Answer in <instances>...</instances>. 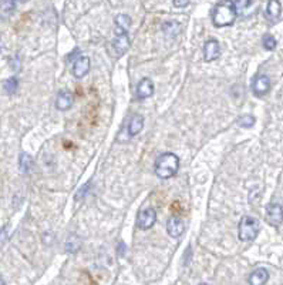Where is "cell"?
Instances as JSON below:
<instances>
[{"label": "cell", "instance_id": "cell-1", "mask_svg": "<svg viewBox=\"0 0 283 285\" xmlns=\"http://www.w3.org/2000/svg\"><path fill=\"white\" fill-rule=\"evenodd\" d=\"M179 169V159L174 153H164L155 161V174L159 179L167 180L174 177Z\"/></svg>", "mask_w": 283, "mask_h": 285}, {"label": "cell", "instance_id": "cell-2", "mask_svg": "<svg viewBox=\"0 0 283 285\" xmlns=\"http://www.w3.org/2000/svg\"><path fill=\"white\" fill-rule=\"evenodd\" d=\"M236 19V11L232 1L218 3L212 11V23L215 27H226L231 26Z\"/></svg>", "mask_w": 283, "mask_h": 285}, {"label": "cell", "instance_id": "cell-3", "mask_svg": "<svg viewBox=\"0 0 283 285\" xmlns=\"http://www.w3.org/2000/svg\"><path fill=\"white\" fill-rule=\"evenodd\" d=\"M259 234V221L251 215H245L239 222L238 237L241 241H253Z\"/></svg>", "mask_w": 283, "mask_h": 285}, {"label": "cell", "instance_id": "cell-4", "mask_svg": "<svg viewBox=\"0 0 283 285\" xmlns=\"http://www.w3.org/2000/svg\"><path fill=\"white\" fill-rule=\"evenodd\" d=\"M157 220V214L154 208H145V210H141L138 212V217H137V227L140 230H149Z\"/></svg>", "mask_w": 283, "mask_h": 285}, {"label": "cell", "instance_id": "cell-5", "mask_svg": "<svg viewBox=\"0 0 283 285\" xmlns=\"http://www.w3.org/2000/svg\"><path fill=\"white\" fill-rule=\"evenodd\" d=\"M266 221L273 227H279L283 222V207L281 204H269L266 208Z\"/></svg>", "mask_w": 283, "mask_h": 285}, {"label": "cell", "instance_id": "cell-6", "mask_svg": "<svg viewBox=\"0 0 283 285\" xmlns=\"http://www.w3.org/2000/svg\"><path fill=\"white\" fill-rule=\"evenodd\" d=\"M252 90H253L255 95H258V97L268 95L269 90H271V80H269V77L266 74L256 76L253 83H252Z\"/></svg>", "mask_w": 283, "mask_h": 285}, {"label": "cell", "instance_id": "cell-7", "mask_svg": "<svg viewBox=\"0 0 283 285\" xmlns=\"http://www.w3.org/2000/svg\"><path fill=\"white\" fill-rule=\"evenodd\" d=\"M90 70V59L88 56H78L73 63V74L75 79H83Z\"/></svg>", "mask_w": 283, "mask_h": 285}, {"label": "cell", "instance_id": "cell-8", "mask_svg": "<svg viewBox=\"0 0 283 285\" xmlns=\"http://www.w3.org/2000/svg\"><path fill=\"white\" fill-rule=\"evenodd\" d=\"M167 231L172 238H179L185 231V224L179 217L172 215V217H169L167 222Z\"/></svg>", "mask_w": 283, "mask_h": 285}, {"label": "cell", "instance_id": "cell-9", "mask_svg": "<svg viewBox=\"0 0 283 285\" xmlns=\"http://www.w3.org/2000/svg\"><path fill=\"white\" fill-rule=\"evenodd\" d=\"M220 56V46L218 40H208L204 46V59L207 62L216 60Z\"/></svg>", "mask_w": 283, "mask_h": 285}, {"label": "cell", "instance_id": "cell-10", "mask_svg": "<svg viewBox=\"0 0 283 285\" xmlns=\"http://www.w3.org/2000/svg\"><path fill=\"white\" fill-rule=\"evenodd\" d=\"M154 95V83L149 79H142L137 86V98L145 100Z\"/></svg>", "mask_w": 283, "mask_h": 285}, {"label": "cell", "instance_id": "cell-11", "mask_svg": "<svg viewBox=\"0 0 283 285\" xmlns=\"http://www.w3.org/2000/svg\"><path fill=\"white\" fill-rule=\"evenodd\" d=\"M74 103V98L71 93H69V92H60L59 95H57V98H56V106L57 108L60 110V111H66V110H69V108H71Z\"/></svg>", "mask_w": 283, "mask_h": 285}, {"label": "cell", "instance_id": "cell-12", "mask_svg": "<svg viewBox=\"0 0 283 285\" xmlns=\"http://www.w3.org/2000/svg\"><path fill=\"white\" fill-rule=\"evenodd\" d=\"M268 280H269L268 270H266V268H258V270H255V271L249 275L248 283H249V285H265L268 283Z\"/></svg>", "mask_w": 283, "mask_h": 285}, {"label": "cell", "instance_id": "cell-13", "mask_svg": "<svg viewBox=\"0 0 283 285\" xmlns=\"http://www.w3.org/2000/svg\"><path fill=\"white\" fill-rule=\"evenodd\" d=\"M265 14H266V17H268L269 20L276 21L279 17H281V14H282V4H281L278 0H271V1H268Z\"/></svg>", "mask_w": 283, "mask_h": 285}, {"label": "cell", "instance_id": "cell-14", "mask_svg": "<svg viewBox=\"0 0 283 285\" xmlns=\"http://www.w3.org/2000/svg\"><path fill=\"white\" fill-rule=\"evenodd\" d=\"M131 27V17L128 14H118L116 17V36H123Z\"/></svg>", "mask_w": 283, "mask_h": 285}, {"label": "cell", "instance_id": "cell-15", "mask_svg": "<svg viewBox=\"0 0 283 285\" xmlns=\"http://www.w3.org/2000/svg\"><path fill=\"white\" fill-rule=\"evenodd\" d=\"M113 49L116 52L117 56H123L127 50L130 49V39L128 34H123V36H116V39L113 40Z\"/></svg>", "mask_w": 283, "mask_h": 285}, {"label": "cell", "instance_id": "cell-16", "mask_svg": "<svg viewBox=\"0 0 283 285\" xmlns=\"http://www.w3.org/2000/svg\"><path fill=\"white\" fill-rule=\"evenodd\" d=\"M144 128V117L141 114H134L130 120V124H128V134L130 137H134L137 134L141 133V130Z\"/></svg>", "mask_w": 283, "mask_h": 285}, {"label": "cell", "instance_id": "cell-17", "mask_svg": "<svg viewBox=\"0 0 283 285\" xmlns=\"http://www.w3.org/2000/svg\"><path fill=\"white\" fill-rule=\"evenodd\" d=\"M16 6H17V3H16V1H11V0L1 1V3H0V17H1V19L10 17L11 14L14 13V10H16Z\"/></svg>", "mask_w": 283, "mask_h": 285}, {"label": "cell", "instance_id": "cell-18", "mask_svg": "<svg viewBox=\"0 0 283 285\" xmlns=\"http://www.w3.org/2000/svg\"><path fill=\"white\" fill-rule=\"evenodd\" d=\"M19 166H20V169L23 173H30L33 169L32 156H29V154L23 153V154L20 156V159H19Z\"/></svg>", "mask_w": 283, "mask_h": 285}, {"label": "cell", "instance_id": "cell-19", "mask_svg": "<svg viewBox=\"0 0 283 285\" xmlns=\"http://www.w3.org/2000/svg\"><path fill=\"white\" fill-rule=\"evenodd\" d=\"M179 24L177 21H167V23H164L162 24V30L169 34V36H177L179 33Z\"/></svg>", "mask_w": 283, "mask_h": 285}, {"label": "cell", "instance_id": "cell-20", "mask_svg": "<svg viewBox=\"0 0 283 285\" xmlns=\"http://www.w3.org/2000/svg\"><path fill=\"white\" fill-rule=\"evenodd\" d=\"M80 245H81V240H80L77 235H70V238H69L67 243H66V248H67L70 253H74V251H77V250L80 248Z\"/></svg>", "mask_w": 283, "mask_h": 285}, {"label": "cell", "instance_id": "cell-21", "mask_svg": "<svg viewBox=\"0 0 283 285\" xmlns=\"http://www.w3.org/2000/svg\"><path fill=\"white\" fill-rule=\"evenodd\" d=\"M3 87H4V90H6L7 95H13V93H16V90H17V87H19V82H17L16 77H10V79H7V80L4 82Z\"/></svg>", "mask_w": 283, "mask_h": 285}, {"label": "cell", "instance_id": "cell-22", "mask_svg": "<svg viewBox=\"0 0 283 285\" xmlns=\"http://www.w3.org/2000/svg\"><path fill=\"white\" fill-rule=\"evenodd\" d=\"M263 47L266 50H275L276 49V39L273 37L272 34H265L263 36Z\"/></svg>", "mask_w": 283, "mask_h": 285}, {"label": "cell", "instance_id": "cell-23", "mask_svg": "<svg viewBox=\"0 0 283 285\" xmlns=\"http://www.w3.org/2000/svg\"><path fill=\"white\" fill-rule=\"evenodd\" d=\"M238 124L241 127H245V128H249L255 124V117L251 116V114H245L238 120Z\"/></svg>", "mask_w": 283, "mask_h": 285}, {"label": "cell", "instance_id": "cell-24", "mask_svg": "<svg viewBox=\"0 0 283 285\" xmlns=\"http://www.w3.org/2000/svg\"><path fill=\"white\" fill-rule=\"evenodd\" d=\"M233 3V7H235V11H236V14L238 13H241L243 11L246 7H249L252 4V1L249 0H241V1H232Z\"/></svg>", "mask_w": 283, "mask_h": 285}, {"label": "cell", "instance_id": "cell-25", "mask_svg": "<svg viewBox=\"0 0 283 285\" xmlns=\"http://www.w3.org/2000/svg\"><path fill=\"white\" fill-rule=\"evenodd\" d=\"M88 187H90V184H85V186H83V189L78 191V194L75 195V200H80L81 197H84V195H85V192H84V191L85 190L88 191Z\"/></svg>", "mask_w": 283, "mask_h": 285}, {"label": "cell", "instance_id": "cell-26", "mask_svg": "<svg viewBox=\"0 0 283 285\" xmlns=\"http://www.w3.org/2000/svg\"><path fill=\"white\" fill-rule=\"evenodd\" d=\"M172 4H174L175 7H187V6H189V1H179V0H175Z\"/></svg>", "mask_w": 283, "mask_h": 285}, {"label": "cell", "instance_id": "cell-27", "mask_svg": "<svg viewBox=\"0 0 283 285\" xmlns=\"http://www.w3.org/2000/svg\"><path fill=\"white\" fill-rule=\"evenodd\" d=\"M0 285H6V284H4V281H3L1 278H0Z\"/></svg>", "mask_w": 283, "mask_h": 285}, {"label": "cell", "instance_id": "cell-28", "mask_svg": "<svg viewBox=\"0 0 283 285\" xmlns=\"http://www.w3.org/2000/svg\"><path fill=\"white\" fill-rule=\"evenodd\" d=\"M200 285H210V284H205V283H202V284H200Z\"/></svg>", "mask_w": 283, "mask_h": 285}]
</instances>
